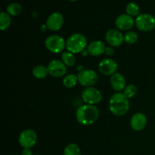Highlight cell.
<instances>
[{
	"mask_svg": "<svg viewBox=\"0 0 155 155\" xmlns=\"http://www.w3.org/2000/svg\"><path fill=\"white\" fill-rule=\"evenodd\" d=\"M130 101L124 92H115L109 99V109L114 115L121 117L130 110Z\"/></svg>",
	"mask_w": 155,
	"mask_h": 155,
	"instance_id": "obj_1",
	"label": "cell"
},
{
	"mask_svg": "<svg viewBox=\"0 0 155 155\" xmlns=\"http://www.w3.org/2000/svg\"><path fill=\"white\" fill-rule=\"evenodd\" d=\"M99 117L98 107L92 104H84L77 110L76 118L79 124L84 126L92 125L97 121Z\"/></svg>",
	"mask_w": 155,
	"mask_h": 155,
	"instance_id": "obj_2",
	"label": "cell"
},
{
	"mask_svg": "<svg viewBox=\"0 0 155 155\" xmlns=\"http://www.w3.org/2000/svg\"><path fill=\"white\" fill-rule=\"evenodd\" d=\"M87 45V39L83 34L76 33L71 35L66 41V48L73 54L83 52Z\"/></svg>",
	"mask_w": 155,
	"mask_h": 155,
	"instance_id": "obj_3",
	"label": "cell"
},
{
	"mask_svg": "<svg viewBox=\"0 0 155 155\" xmlns=\"http://www.w3.org/2000/svg\"><path fill=\"white\" fill-rule=\"evenodd\" d=\"M45 45L52 53H61L66 48V41L58 35H51L46 38Z\"/></svg>",
	"mask_w": 155,
	"mask_h": 155,
	"instance_id": "obj_4",
	"label": "cell"
},
{
	"mask_svg": "<svg viewBox=\"0 0 155 155\" xmlns=\"http://www.w3.org/2000/svg\"><path fill=\"white\" fill-rule=\"evenodd\" d=\"M78 82L80 85L85 87H92L98 80V74L94 70L84 69L79 72Z\"/></svg>",
	"mask_w": 155,
	"mask_h": 155,
	"instance_id": "obj_5",
	"label": "cell"
},
{
	"mask_svg": "<svg viewBox=\"0 0 155 155\" xmlns=\"http://www.w3.org/2000/svg\"><path fill=\"white\" fill-rule=\"evenodd\" d=\"M135 24L142 32H150L155 27V18L150 14H142L136 18Z\"/></svg>",
	"mask_w": 155,
	"mask_h": 155,
	"instance_id": "obj_6",
	"label": "cell"
},
{
	"mask_svg": "<svg viewBox=\"0 0 155 155\" xmlns=\"http://www.w3.org/2000/svg\"><path fill=\"white\" fill-rule=\"evenodd\" d=\"M82 98L83 101L87 104L95 105L102 100V94L96 88L86 87L82 92Z\"/></svg>",
	"mask_w": 155,
	"mask_h": 155,
	"instance_id": "obj_7",
	"label": "cell"
},
{
	"mask_svg": "<svg viewBox=\"0 0 155 155\" xmlns=\"http://www.w3.org/2000/svg\"><path fill=\"white\" fill-rule=\"evenodd\" d=\"M18 142L23 148H31L37 142V134L33 130L27 129L21 132Z\"/></svg>",
	"mask_w": 155,
	"mask_h": 155,
	"instance_id": "obj_8",
	"label": "cell"
},
{
	"mask_svg": "<svg viewBox=\"0 0 155 155\" xmlns=\"http://www.w3.org/2000/svg\"><path fill=\"white\" fill-rule=\"evenodd\" d=\"M48 74L55 78H60L64 76L67 73V66L62 61L58 59H54L48 63Z\"/></svg>",
	"mask_w": 155,
	"mask_h": 155,
	"instance_id": "obj_9",
	"label": "cell"
},
{
	"mask_svg": "<svg viewBox=\"0 0 155 155\" xmlns=\"http://www.w3.org/2000/svg\"><path fill=\"white\" fill-rule=\"evenodd\" d=\"M105 39L110 46L119 47L124 42V36L120 30L117 29H110L107 30L105 34Z\"/></svg>",
	"mask_w": 155,
	"mask_h": 155,
	"instance_id": "obj_10",
	"label": "cell"
},
{
	"mask_svg": "<svg viewBox=\"0 0 155 155\" xmlns=\"http://www.w3.org/2000/svg\"><path fill=\"white\" fill-rule=\"evenodd\" d=\"M117 63L111 58L103 59L98 64V71L105 76H112L117 73Z\"/></svg>",
	"mask_w": 155,
	"mask_h": 155,
	"instance_id": "obj_11",
	"label": "cell"
},
{
	"mask_svg": "<svg viewBox=\"0 0 155 155\" xmlns=\"http://www.w3.org/2000/svg\"><path fill=\"white\" fill-rule=\"evenodd\" d=\"M64 24V17L59 12H54L51 14L47 18L46 25L47 28L51 31H58L62 27Z\"/></svg>",
	"mask_w": 155,
	"mask_h": 155,
	"instance_id": "obj_12",
	"label": "cell"
},
{
	"mask_svg": "<svg viewBox=\"0 0 155 155\" xmlns=\"http://www.w3.org/2000/svg\"><path fill=\"white\" fill-rule=\"evenodd\" d=\"M135 24V21L133 17L127 14L119 15L115 21V25L119 30L126 31L131 30Z\"/></svg>",
	"mask_w": 155,
	"mask_h": 155,
	"instance_id": "obj_13",
	"label": "cell"
},
{
	"mask_svg": "<svg viewBox=\"0 0 155 155\" xmlns=\"http://www.w3.org/2000/svg\"><path fill=\"white\" fill-rule=\"evenodd\" d=\"M147 117L144 114L136 113L130 120V127L135 131H142L147 125Z\"/></svg>",
	"mask_w": 155,
	"mask_h": 155,
	"instance_id": "obj_14",
	"label": "cell"
},
{
	"mask_svg": "<svg viewBox=\"0 0 155 155\" xmlns=\"http://www.w3.org/2000/svg\"><path fill=\"white\" fill-rule=\"evenodd\" d=\"M110 83L112 89L116 92H122L127 86L125 77L120 73H115L110 77Z\"/></svg>",
	"mask_w": 155,
	"mask_h": 155,
	"instance_id": "obj_15",
	"label": "cell"
},
{
	"mask_svg": "<svg viewBox=\"0 0 155 155\" xmlns=\"http://www.w3.org/2000/svg\"><path fill=\"white\" fill-rule=\"evenodd\" d=\"M106 46L103 42L101 40H95L92 41L87 47L88 52L90 55L96 57V56H100L104 53Z\"/></svg>",
	"mask_w": 155,
	"mask_h": 155,
	"instance_id": "obj_16",
	"label": "cell"
},
{
	"mask_svg": "<svg viewBox=\"0 0 155 155\" xmlns=\"http://www.w3.org/2000/svg\"><path fill=\"white\" fill-rule=\"evenodd\" d=\"M33 75L35 78L38 80L46 78L47 76L48 75V68L44 65H37L34 67L33 69Z\"/></svg>",
	"mask_w": 155,
	"mask_h": 155,
	"instance_id": "obj_17",
	"label": "cell"
},
{
	"mask_svg": "<svg viewBox=\"0 0 155 155\" xmlns=\"http://www.w3.org/2000/svg\"><path fill=\"white\" fill-rule=\"evenodd\" d=\"M12 24V18L7 12H2L0 13V29L1 30H7Z\"/></svg>",
	"mask_w": 155,
	"mask_h": 155,
	"instance_id": "obj_18",
	"label": "cell"
},
{
	"mask_svg": "<svg viewBox=\"0 0 155 155\" xmlns=\"http://www.w3.org/2000/svg\"><path fill=\"white\" fill-rule=\"evenodd\" d=\"M78 82V77L74 74H70L65 76L63 80V84L67 89L74 87Z\"/></svg>",
	"mask_w": 155,
	"mask_h": 155,
	"instance_id": "obj_19",
	"label": "cell"
},
{
	"mask_svg": "<svg viewBox=\"0 0 155 155\" xmlns=\"http://www.w3.org/2000/svg\"><path fill=\"white\" fill-rule=\"evenodd\" d=\"M61 61L67 67H72L76 63V58L73 53L64 51L61 54Z\"/></svg>",
	"mask_w": 155,
	"mask_h": 155,
	"instance_id": "obj_20",
	"label": "cell"
},
{
	"mask_svg": "<svg viewBox=\"0 0 155 155\" xmlns=\"http://www.w3.org/2000/svg\"><path fill=\"white\" fill-rule=\"evenodd\" d=\"M64 155H81V151L78 145L71 143L65 147L64 150Z\"/></svg>",
	"mask_w": 155,
	"mask_h": 155,
	"instance_id": "obj_21",
	"label": "cell"
},
{
	"mask_svg": "<svg viewBox=\"0 0 155 155\" xmlns=\"http://www.w3.org/2000/svg\"><path fill=\"white\" fill-rule=\"evenodd\" d=\"M22 12V7L18 3H12L6 8V12L11 16L19 15Z\"/></svg>",
	"mask_w": 155,
	"mask_h": 155,
	"instance_id": "obj_22",
	"label": "cell"
},
{
	"mask_svg": "<svg viewBox=\"0 0 155 155\" xmlns=\"http://www.w3.org/2000/svg\"><path fill=\"white\" fill-rule=\"evenodd\" d=\"M126 12L127 15L131 17H138L139 15L140 9L137 4L135 2H130L126 7Z\"/></svg>",
	"mask_w": 155,
	"mask_h": 155,
	"instance_id": "obj_23",
	"label": "cell"
},
{
	"mask_svg": "<svg viewBox=\"0 0 155 155\" xmlns=\"http://www.w3.org/2000/svg\"><path fill=\"white\" fill-rule=\"evenodd\" d=\"M138 39H139V36L134 31H128L124 35V42L130 45L136 43Z\"/></svg>",
	"mask_w": 155,
	"mask_h": 155,
	"instance_id": "obj_24",
	"label": "cell"
},
{
	"mask_svg": "<svg viewBox=\"0 0 155 155\" xmlns=\"http://www.w3.org/2000/svg\"><path fill=\"white\" fill-rule=\"evenodd\" d=\"M137 87L133 84H130L128 86H126V88L124 90V94L128 98H133L135 95L137 94Z\"/></svg>",
	"mask_w": 155,
	"mask_h": 155,
	"instance_id": "obj_25",
	"label": "cell"
},
{
	"mask_svg": "<svg viewBox=\"0 0 155 155\" xmlns=\"http://www.w3.org/2000/svg\"><path fill=\"white\" fill-rule=\"evenodd\" d=\"M104 53H105L107 56L113 55L114 53V47H112V46L106 47Z\"/></svg>",
	"mask_w": 155,
	"mask_h": 155,
	"instance_id": "obj_26",
	"label": "cell"
},
{
	"mask_svg": "<svg viewBox=\"0 0 155 155\" xmlns=\"http://www.w3.org/2000/svg\"><path fill=\"white\" fill-rule=\"evenodd\" d=\"M21 155H33V152L30 148H24L21 151Z\"/></svg>",
	"mask_w": 155,
	"mask_h": 155,
	"instance_id": "obj_27",
	"label": "cell"
},
{
	"mask_svg": "<svg viewBox=\"0 0 155 155\" xmlns=\"http://www.w3.org/2000/svg\"><path fill=\"white\" fill-rule=\"evenodd\" d=\"M70 1H71V2H76V1H77V0H70Z\"/></svg>",
	"mask_w": 155,
	"mask_h": 155,
	"instance_id": "obj_28",
	"label": "cell"
},
{
	"mask_svg": "<svg viewBox=\"0 0 155 155\" xmlns=\"http://www.w3.org/2000/svg\"><path fill=\"white\" fill-rule=\"evenodd\" d=\"M12 155H18V154H12Z\"/></svg>",
	"mask_w": 155,
	"mask_h": 155,
	"instance_id": "obj_29",
	"label": "cell"
},
{
	"mask_svg": "<svg viewBox=\"0 0 155 155\" xmlns=\"http://www.w3.org/2000/svg\"><path fill=\"white\" fill-rule=\"evenodd\" d=\"M36 155H39V154H36Z\"/></svg>",
	"mask_w": 155,
	"mask_h": 155,
	"instance_id": "obj_30",
	"label": "cell"
}]
</instances>
